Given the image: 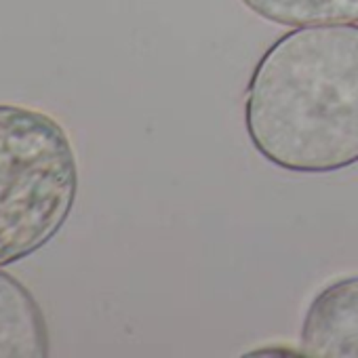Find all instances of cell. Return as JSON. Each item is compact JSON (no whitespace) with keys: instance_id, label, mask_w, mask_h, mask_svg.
<instances>
[{"instance_id":"obj_1","label":"cell","mask_w":358,"mask_h":358,"mask_svg":"<svg viewBox=\"0 0 358 358\" xmlns=\"http://www.w3.org/2000/svg\"><path fill=\"white\" fill-rule=\"evenodd\" d=\"M245 131L262 158L291 173L358 164V24L274 41L247 85Z\"/></svg>"},{"instance_id":"obj_3","label":"cell","mask_w":358,"mask_h":358,"mask_svg":"<svg viewBox=\"0 0 358 358\" xmlns=\"http://www.w3.org/2000/svg\"><path fill=\"white\" fill-rule=\"evenodd\" d=\"M299 348L312 358H358V276L335 280L312 299Z\"/></svg>"},{"instance_id":"obj_5","label":"cell","mask_w":358,"mask_h":358,"mask_svg":"<svg viewBox=\"0 0 358 358\" xmlns=\"http://www.w3.org/2000/svg\"><path fill=\"white\" fill-rule=\"evenodd\" d=\"M257 17L285 26L358 24V0H241Z\"/></svg>"},{"instance_id":"obj_4","label":"cell","mask_w":358,"mask_h":358,"mask_svg":"<svg viewBox=\"0 0 358 358\" xmlns=\"http://www.w3.org/2000/svg\"><path fill=\"white\" fill-rule=\"evenodd\" d=\"M49 348L41 303L20 278L0 268V358H47Z\"/></svg>"},{"instance_id":"obj_2","label":"cell","mask_w":358,"mask_h":358,"mask_svg":"<svg viewBox=\"0 0 358 358\" xmlns=\"http://www.w3.org/2000/svg\"><path fill=\"white\" fill-rule=\"evenodd\" d=\"M78 196V162L47 112L0 103V268L47 247Z\"/></svg>"}]
</instances>
